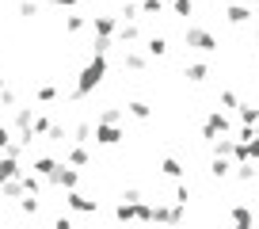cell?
<instances>
[{"instance_id": "1", "label": "cell", "mask_w": 259, "mask_h": 229, "mask_svg": "<svg viewBox=\"0 0 259 229\" xmlns=\"http://www.w3.org/2000/svg\"><path fill=\"white\" fill-rule=\"evenodd\" d=\"M107 77V57L103 54H92V61L80 69V77H76V88H73V103H80V99H88L92 92L103 84Z\"/></svg>"}, {"instance_id": "2", "label": "cell", "mask_w": 259, "mask_h": 229, "mask_svg": "<svg viewBox=\"0 0 259 229\" xmlns=\"http://www.w3.org/2000/svg\"><path fill=\"white\" fill-rule=\"evenodd\" d=\"M183 42H187L191 50H202V54H213V50H218V39H213L206 27H187V31H183Z\"/></svg>"}, {"instance_id": "3", "label": "cell", "mask_w": 259, "mask_h": 229, "mask_svg": "<svg viewBox=\"0 0 259 229\" xmlns=\"http://www.w3.org/2000/svg\"><path fill=\"white\" fill-rule=\"evenodd\" d=\"M218 134H233V119L225 111H210L206 114V126H202V141H213Z\"/></svg>"}, {"instance_id": "4", "label": "cell", "mask_w": 259, "mask_h": 229, "mask_svg": "<svg viewBox=\"0 0 259 229\" xmlns=\"http://www.w3.org/2000/svg\"><path fill=\"white\" fill-rule=\"evenodd\" d=\"M46 180L54 183V187H65V191H69V187H80V172H76L73 164H65V161H57V168L50 172Z\"/></svg>"}, {"instance_id": "5", "label": "cell", "mask_w": 259, "mask_h": 229, "mask_svg": "<svg viewBox=\"0 0 259 229\" xmlns=\"http://www.w3.org/2000/svg\"><path fill=\"white\" fill-rule=\"evenodd\" d=\"M92 134H96V145H118V141L126 138V130H122L118 123H99V119H96V126H92Z\"/></svg>"}, {"instance_id": "6", "label": "cell", "mask_w": 259, "mask_h": 229, "mask_svg": "<svg viewBox=\"0 0 259 229\" xmlns=\"http://www.w3.org/2000/svg\"><path fill=\"white\" fill-rule=\"evenodd\" d=\"M114 42H122V46L141 42V27L134 23V19H118V27H114Z\"/></svg>"}, {"instance_id": "7", "label": "cell", "mask_w": 259, "mask_h": 229, "mask_svg": "<svg viewBox=\"0 0 259 229\" xmlns=\"http://www.w3.org/2000/svg\"><path fill=\"white\" fill-rule=\"evenodd\" d=\"M225 19L233 27H248L251 19H255V8H251V4H229L225 8Z\"/></svg>"}, {"instance_id": "8", "label": "cell", "mask_w": 259, "mask_h": 229, "mask_svg": "<svg viewBox=\"0 0 259 229\" xmlns=\"http://www.w3.org/2000/svg\"><path fill=\"white\" fill-rule=\"evenodd\" d=\"M122 69H130V73H145V69H149V54H145V50H130L126 46V54H122Z\"/></svg>"}, {"instance_id": "9", "label": "cell", "mask_w": 259, "mask_h": 229, "mask_svg": "<svg viewBox=\"0 0 259 229\" xmlns=\"http://www.w3.org/2000/svg\"><path fill=\"white\" fill-rule=\"evenodd\" d=\"M187 218V210H183V206H164V203H156L153 206V221H183Z\"/></svg>"}, {"instance_id": "10", "label": "cell", "mask_w": 259, "mask_h": 229, "mask_svg": "<svg viewBox=\"0 0 259 229\" xmlns=\"http://www.w3.org/2000/svg\"><path fill=\"white\" fill-rule=\"evenodd\" d=\"M65 203H69V206H73V210H80V214H96V199H88V195H80V191H76V187H69V199H65Z\"/></svg>"}, {"instance_id": "11", "label": "cell", "mask_w": 259, "mask_h": 229, "mask_svg": "<svg viewBox=\"0 0 259 229\" xmlns=\"http://www.w3.org/2000/svg\"><path fill=\"white\" fill-rule=\"evenodd\" d=\"M19 172H23V168H19V157L0 153V183H4V180H16Z\"/></svg>"}, {"instance_id": "12", "label": "cell", "mask_w": 259, "mask_h": 229, "mask_svg": "<svg viewBox=\"0 0 259 229\" xmlns=\"http://www.w3.org/2000/svg\"><path fill=\"white\" fill-rule=\"evenodd\" d=\"M88 161H92V157H88V145H84V141H76V145L65 153V164H73V168H84Z\"/></svg>"}, {"instance_id": "13", "label": "cell", "mask_w": 259, "mask_h": 229, "mask_svg": "<svg viewBox=\"0 0 259 229\" xmlns=\"http://www.w3.org/2000/svg\"><path fill=\"white\" fill-rule=\"evenodd\" d=\"M183 77L191 84H206V77H210V65H202V61H194V65H183Z\"/></svg>"}, {"instance_id": "14", "label": "cell", "mask_w": 259, "mask_h": 229, "mask_svg": "<svg viewBox=\"0 0 259 229\" xmlns=\"http://www.w3.org/2000/svg\"><path fill=\"white\" fill-rule=\"evenodd\" d=\"M114 27H118L114 16H96L92 19V34H114Z\"/></svg>"}, {"instance_id": "15", "label": "cell", "mask_w": 259, "mask_h": 229, "mask_svg": "<svg viewBox=\"0 0 259 229\" xmlns=\"http://www.w3.org/2000/svg\"><path fill=\"white\" fill-rule=\"evenodd\" d=\"M229 218L236 221V225H255V210H251V206H233V214H229Z\"/></svg>"}, {"instance_id": "16", "label": "cell", "mask_w": 259, "mask_h": 229, "mask_svg": "<svg viewBox=\"0 0 259 229\" xmlns=\"http://www.w3.org/2000/svg\"><path fill=\"white\" fill-rule=\"evenodd\" d=\"M160 172L168 176V180H183V164H179L176 157H164V161H160Z\"/></svg>"}, {"instance_id": "17", "label": "cell", "mask_w": 259, "mask_h": 229, "mask_svg": "<svg viewBox=\"0 0 259 229\" xmlns=\"http://www.w3.org/2000/svg\"><path fill=\"white\" fill-rule=\"evenodd\" d=\"M229 172H233V161H229V157H213V161H210V176H218V180H225Z\"/></svg>"}, {"instance_id": "18", "label": "cell", "mask_w": 259, "mask_h": 229, "mask_svg": "<svg viewBox=\"0 0 259 229\" xmlns=\"http://www.w3.org/2000/svg\"><path fill=\"white\" fill-rule=\"evenodd\" d=\"M145 54H149V57H164V54H168V39H160V34H153V39L145 42Z\"/></svg>"}, {"instance_id": "19", "label": "cell", "mask_w": 259, "mask_h": 229, "mask_svg": "<svg viewBox=\"0 0 259 229\" xmlns=\"http://www.w3.org/2000/svg\"><path fill=\"white\" fill-rule=\"evenodd\" d=\"M31 168H34V172H38L42 180H46L50 172H54V168H57V157H34V164H31Z\"/></svg>"}, {"instance_id": "20", "label": "cell", "mask_w": 259, "mask_h": 229, "mask_svg": "<svg viewBox=\"0 0 259 229\" xmlns=\"http://www.w3.org/2000/svg\"><path fill=\"white\" fill-rule=\"evenodd\" d=\"M126 111H130V114H134V119H141V123H145V119H153V107H149V103H145V99H134V103H130V107H126Z\"/></svg>"}, {"instance_id": "21", "label": "cell", "mask_w": 259, "mask_h": 229, "mask_svg": "<svg viewBox=\"0 0 259 229\" xmlns=\"http://www.w3.org/2000/svg\"><path fill=\"white\" fill-rule=\"evenodd\" d=\"M138 12H141V16H160V12H164V0H141Z\"/></svg>"}, {"instance_id": "22", "label": "cell", "mask_w": 259, "mask_h": 229, "mask_svg": "<svg viewBox=\"0 0 259 229\" xmlns=\"http://www.w3.org/2000/svg\"><path fill=\"white\" fill-rule=\"evenodd\" d=\"M84 27H88V16H69V19H65V31H69V34H80Z\"/></svg>"}, {"instance_id": "23", "label": "cell", "mask_w": 259, "mask_h": 229, "mask_svg": "<svg viewBox=\"0 0 259 229\" xmlns=\"http://www.w3.org/2000/svg\"><path fill=\"white\" fill-rule=\"evenodd\" d=\"M187 199H191V187H187L183 180H176V191H171V203H179V206H187Z\"/></svg>"}, {"instance_id": "24", "label": "cell", "mask_w": 259, "mask_h": 229, "mask_svg": "<svg viewBox=\"0 0 259 229\" xmlns=\"http://www.w3.org/2000/svg\"><path fill=\"white\" fill-rule=\"evenodd\" d=\"M34 99H38V103H54V99H57V88H54V84H42V88L34 92Z\"/></svg>"}, {"instance_id": "25", "label": "cell", "mask_w": 259, "mask_h": 229, "mask_svg": "<svg viewBox=\"0 0 259 229\" xmlns=\"http://www.w3.org/2000/svg\"><path fill=\"white\" fill-rule=\"evenodd\" d=\"M171 12H176V16H191V12H194V0H171Z\"/></svg>"}, {"instance_id": "26", "label": "cell", "mask_w": 259, "mask_h": 229, "mask_svg": "<svg viewBox=\"0 0 259 229\" xmlns=\"http://www.w3.org/2000/svg\"><path fill=\"white\" fill-rule=\"evenodd\" d=\"M99 123H118L122 126V107H107V111L99 114Z\"/></svg>"}, {"instance_id": "27", "label": "cell", "mask_w": 259, "mask_h": 229, "mask_svg": "<svg viewBox=\"0 0 259 229\" xmlns=\"http://www.w3.org/2000/svg\"><path fill=\"white\" fill-rule=\"evenodd\" d=\"M138 16H141V12H138V4H122L114 19H138Z\"/></svg>"}, {"instance_id": "28", "label": "cell", "mask_w": 259, "mask_h": 229, "mask_svg": "<svg viewBox=\"0 0 259 229\" xmlns=\"http://www.w3.org/2000/svg\"><path fill=\"white\" fill-rule=\"evenodd\" d=\"M0 103H4V107H16V92H12L8 84H0Z\"/></svg>"}, {"instance_id": "29", "label": "cell", "mask_w": 259, "mask_h": 229, "mask_svg": "<svg viewBox=\"0 0 259 229\" xmlns=\"http://www.w3.org/2000/svg\"><path fill=\"white\" fill-rule=\"evenodd\" d=\"M73 138H76V141H92V123H80V126L73 130Z\"/></svg>"}, {"instance_id": "30", "label": "cell", "mask_w": 259, "mask_h": 229, "mask_svg": "<svg viewBox=\"0 0 259 229\" xmlns=\"http://www.w3.org/2000/svg\"><path fill=\"white\" fill-rule=\"evenodd\" d=\"M218 99H221V107H236V103H240V99H236V92H229V88H225V92H221V96H218Z\"/></svg>"}, {"instance_id": "31", "label": "cell", "mask_w": 259, "mask_h": 229, "mask_svg": "<svg viewBox=\"0 0 259 229\" xmlns=\"http://www.w3.org/2000/svg\"><path fill=\"white\" fill-rule=\"evenodd\" d=\"M8 141H12V130L4 123H0V153H4V149H8Z\"/></svg>"}, {"instance_id": "32", "label": "cell", "mask_w": 259, "mask_h": 229, "mask_svg": "<svg viewBox=\"0 0 259 229\" xmlns=\"http://www.w3.org/2000/svg\"><path fill=\"white\" fill-rule=\"evenodd\" d=\"M138 199H145L138 187H130V191H122V203H138Z\"/></svg>"}, {"instance_id": "33", "label": "cell", "mask_w": 259, "mask_h": 229, "mask_svg": "<svg viewBox=\"0 0 259 229\" xmlns=\"http://www.w3.org/2000/svg\"><path fill=\"white\" fill-rule=\"evenodd\" d=\"M19 16H27V19L34 16V0H23V4H19Z\"/></svg>"}, {"instance_id": "34", "label": "cell", "mask_w": 259, "mask_h": 229, "mask_svg": "<svg viewBox=\"0 0 259 229\" xmlns=\"http://www.w3.org/2000/svg\"><path fill=\"white\" fill-rule=\"evenodd\" d=\"M23 210H27V214H38V195H34V199H23Z\"/></svg>"}, {"instance_id": "35", "label": "cell", "mask_w": 259, "mask_h": 229, "mask_svg": "<svg viewBox=\"0 0 259 229\" xmlns=\"http://www.w3.org/2000/svg\"><path fill=\"white\" fill-rule=\"evenodd\" d=\"M54 225H57V229H69V225H73V218H69V214H61V218H54Z\"/></svg>"}, {"instance_id": "36", "label": "cell", "mask_w": 259, "mask_h": 229, "mask_svg": "<svg viewBox=\"0 0 259 229\" xmlns=\"http://www.w3.org/2000/svg\"><path fill=\"white\" fill-rule=\"evenodd\" d=\"M251 31H255V39H259V16H255V19H251Z\"/></svg>"}, {"instance_id": "37", "label": "cell", "mask_w": 259, "mask_h": 229, "mask_svg": "<svg viewBox=\"0 0 259 229\" xmlns=\"http://www.w3.org/2000/svg\"><path fill=\"white\" fill-rule=\"evenodd\" d=\"M251 8H259V0H251Z\"/></svg>"}, {"instance_id": "38", "label": "cell", "mask_w": 259, "mask_h": 229, "mask_svg": "<svg viewBox=\"0 0 259 229\" xmlns=\"http://www.w3.org/2000/svg\"><path fill=\"white\" fill-rule=\"evenodd\" d=\"M255 221H259V206H255Z\"/></svg>"}, {"instance_id": "39", "label": "cell", "mask_w": 259, "mask_h": 229, "mask_svg": "<svg viewBox=\"0 0 259 229\" xmlns=\"http://www.w3.org/2000/svg\"><path fill=\"white\" fill-rule=\"evenodd\" d=\"M0 84H4V73H0Z\"/></svg>"}, {"instance_id": "40", "label": "cell", "mask_w": 259, "mask_h": 229, "mask_svg": "<svg viewBox=\"0 0 259 229\" xmlns=\"http://www.w3.org/2000/svg\"><path fill=\"white\" fill-rule=\"evenodd\" d=\"M46 4H57V0H46Z\"/></svg>"}]
</instances>
